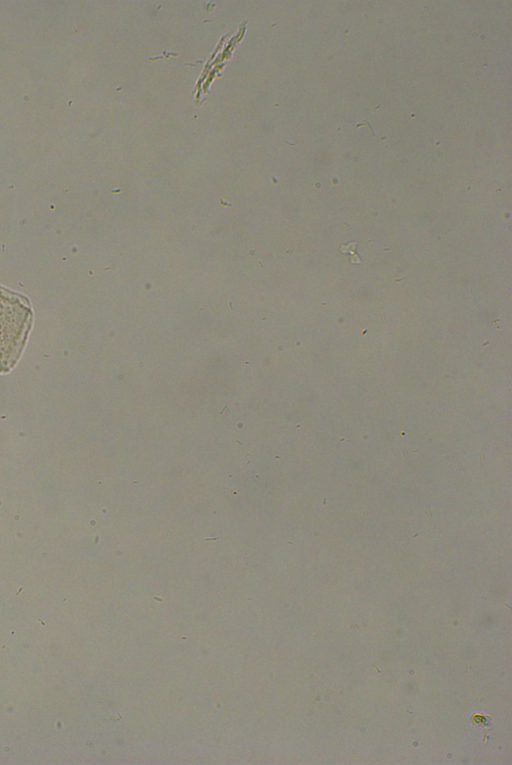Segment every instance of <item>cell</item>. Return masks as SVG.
Here are the masks:
<instances>
[{
    "label": "cell",
    "mask_w": 512,
    "mask_h": 765,
    "mask_svg": "<svg viewBox=\"0 0 512 765\" xmlns=\"http://www.w3.org/2000/svg\"><path fill=\"white\" fill-rule=\"evenodd\" d=\"M33 313L22 294L0 286V373L17 363L31 329Z\"/></svg>",
    "instance_id": "1"
}]
</instances>
